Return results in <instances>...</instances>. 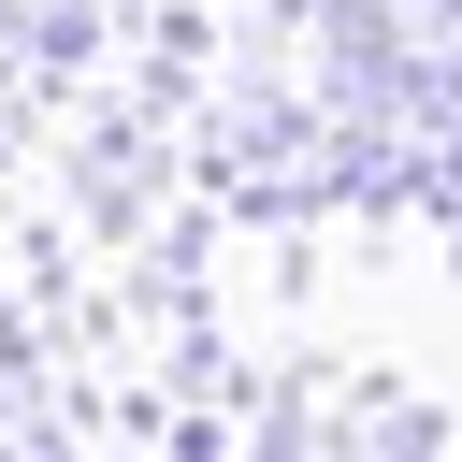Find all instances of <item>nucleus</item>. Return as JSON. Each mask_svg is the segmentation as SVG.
Segmentation results:
<instances>
[]
</instances>
